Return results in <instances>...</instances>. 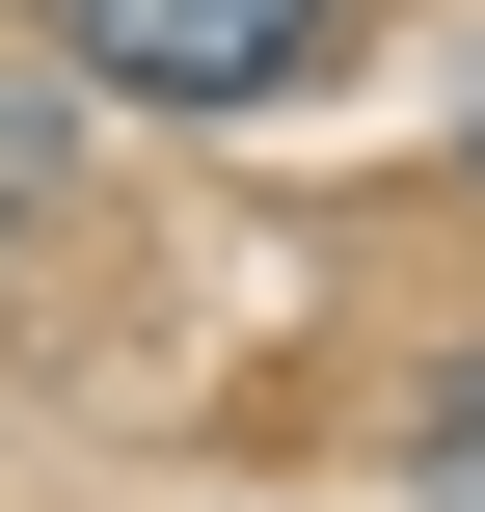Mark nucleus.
<instances>
[{
  "label": "nucleus",
  "mask_w": 485,
  "mask_h": 512,
  "mask_svg": "<svg viewBox=\"0 0 485 512\" xmlns=\"http://www.w3.org/2000/svg\"><path fill=\"white\" fill-rule=\"evenodd\" d=\"M54 54L135 81V108H270V81L351 54V0H54Z\"/></svg>",
  "instance_id": "obj_1"
},
{
  "label": "nucleus",
  "mask_w": 485,
  "mask_h": 512,
  "mask_svg": "<svg viewBox=\"0 0 485 512\" xmlns=\"http://www.w3.org/2000/svg\"><path fill=\"white\" fill-rule=\"evenodd\" d=\"M432 486H485V378H432Z\"/></svg>",
  "instance_id": "obj_2"
}]
</instances>
